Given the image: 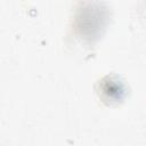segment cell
I'll use <instances>...</instances> for the list:
<instances>
[{
  "mask_svg": "<svg viewBox=\"0 0 146 146\" xmlns=\"http://www.w3.org/2000/svg\"><path fill=\"white\" fill-rule=\"evenodd\" d=\"M104 18L103 9H100L99 5L86 3L76 17L78 29H80L83 35L94 36L96 33H98L99 27L103 26Z\"/></svg>",
  "mask_w": 146,
  "mask_h": 146,
  "instance_id": "obj_1",
  "label": "cell"
},
{
  "mask_svg": "<svg viewBox=\"0 0 146 146\" xmlns=\"http://www.w3.org/2000/svg\"><path fill=\"white\" fill-rule=\"evenodd\" d=\"M103 92L107 96V98L117 100L121 99V95L123 94V88L117 81H113L112 79L107 78V81L103 84Z\"/></svg>",
  "mask_w": 146,
  "mask_h": 146,
  "instance_id": "obj_2",
  "label": "cell"
}]
</instances>
